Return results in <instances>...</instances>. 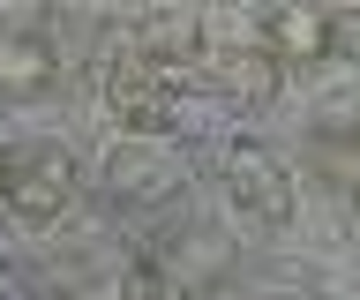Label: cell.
<instances>
[{"instance_id": "1", "label": "cell", "mask_w": 360, "mask_h": 300, "mask_svg": "<svg viewBox=\"0 0 360 300\" xmlns=\"http://www.w3.org/2000/svg\"><path fill=\"white\" fill-rule=\"evenodd\" d=\"M173 105H180L173 60H158L143 38L112 46V60H105V113L120 120L128 136H158V128H173Z\"/></svg>"}, {"instance_id": "2", "label": "cell", "mask_w": 360, "mask_h": 300, "mask_svg": "<svg viewBox=\"0 0 360 300\" xmlns=\"http://www.w3.org/2000/svg\"><path fill=\"white\" fill-rule=\"evenodd\" d=\"M0 203L15 210L22 226H53L68 203H75V158L68 150H22V158H8V195Z\"/></svg>"}, {"instance_id": "9", "label": "cell", "mask_w": 360, "mask_h": 300, "mask_svg": "<svg viewBox=\"0 0 360 300\" xmlns=\"http://www.w3.org/2000/svg\"><path fill=\"white\" fill-rule=\"evenodd\" d=\"M0 195H8V158H0Z\"/></svg>"}, {"instance_id": "7", "label": "cell", "mask_w": 360, "mask_h": 300, "mask_svg": "<svg viewBox=\"0 0 360 300\" xmlns=\"http://www.w3.org/2000/svg\"><path fill=\"white\" fill-rule=\"evenodd\" d=\"M120 300H180V285L158 270V263H135V270L120 278Z\"/></svg>"}, {"instance_id": "6", "label": "cell", "mask_w": 360, "mask_h": 300, "mask_svg": "<svg viewBox=\"0 0 360 300\" xmlns=\"http://www.w3.org/2000/svg\"><path fill=\"white\" fill-rule=\"evenodd\" d=\"M53 83V46L38 30H0V98H30Z\"/></svg>"}, {"instance_id": "4", "label": "cell", "mask_w": 360, "mask_h": 300, "mask_svg": "<svg viewBox=\"0 0 360 300\" xmlns=\"http://www.w3.org/2000/svg\"><path fill=\"white\" fill-rule=\"evenodd\" d=\"M263 53L278 68H315V60H330V15H323V8H270Z\"/></svg>"}, {"instance_id": "3", "label": "cell", "mask_w": 360, "mask_h": 300, "mask_svg": "<svg viewBox=\"0 0 360 300\" xmlns=\"http://www.w3.org/2000/svg\"><path fill=\"white\" fill-rule=\"evenodd\" d=\"M225 173H233V203L240 210H255L270 226L292 210V181H285V165L270 158L263 143H233V150H225Z\"/></svg>"}, {"instance_id": "5", "label": "cell", "mask_w": 360, "mask_h": 300, "mask_svg": "<svg viewBox=\"0 0 360 300\" xmlns=\"http://www.w3.org/2000/svg\"><path fill=\"white\" fill-rule=\"evenodd\" d=\"M210 75H218L225 98H240V105H263L278 91V60H270L255 38H218L210 46Z\"/></svg>"}, {"instance_id": "8", "label": "cell", "mask_w": 360, "mask_h": 300, "mask_svg": "<svg viewBox=\"0 0 360 300\" xmlns=\"http://www.w3.org/2000/svg\"><path fill=\"white\" fill-rule=\"evenodd\" d=\"M330 53L338 60H360V8H338L330 15Z\"/></svg>"}]
</instances>
